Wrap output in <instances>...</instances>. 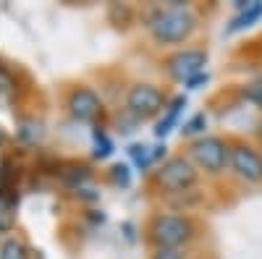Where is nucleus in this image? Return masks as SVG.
Segmentation results:
<instances>
[{"instance_id":"nucleus-1","label":"nucleus","mask_w":262,"mask_h":259,"mask_svg":"<svg viewBox=\"0 0 262 259\" xmlns=\"http://www.w3.org/2000/svg\"><path fill=\"white\" fill-rule=\"evenodd\" d=\"M144 27L158 45L176 48L194 37V32L200 29V16L184 0H170V3L152 8L144 16Z\"/></svg>"},{"instance_id":"nucleus-2","label":"nucleus","mask_w":262,"mask_h":259,"mask_svg":"<svg viewBox=\"0 0 262 259\" xmlns=\"http://www.w3.org/2000/svg\"><path fill=\"white\" fill-rule=\"evenodd\" d=\"M147 244L152 249H184L189 244L196 241L200 236V228H196V220L186 212H155L149 218L147 228Z\"/></svg>"},{"instance_id":"nucleus-3","label":"nucleus","mask_w":262,"mask_h":259,"mask_svg":"<svg viewBox=\"0 0 262 259\" xmlns=\"http://www.w3.org/2000/svg\"><path fill=\"white\" fill-rule=\"evenodd\" d=\"M186 157L196 165V170L205 173L210 178H221L228 173L231 162V142L217 134H205L200 139L189 142Z\"/></svg>"},{"instance_id":"nucleus-4","label":"nucleus","mask_w":262,"mask_h":259,"mask_svg":"<svg viewBox=\"0 0 262 259\" xmlns=\"http://www.w3.org/2000/svg\"><path fill=\"white\" fill-rule=\"evenodd\" d=\"M152 178L165 197H186L200 183V170L186 155H173L158 165Z\"/></svg>"},{"instance_id":"nucleus-5","label":"nucleus","mask_w":262,"mask_h":259,"mask_svg":"<svg viewBox=\"0 0 262 259\" xmlns=\"http://www.w3.org/2000/svg\"><path fill=\"white\" fill-rule=\"evenodd\" d=\"M170 97L165 95V89H160L158 84H149V81H134L126 89L123 95V110L131 113L139 123L142 121H152V118H160L165 113Z\"/></svg>"},{"instance_id":"nucleus-6","label":"nucleus","mask_w":262,"mask_h":259,"mask_svg":"<svg viewBox=\"0 0 262 259\" xmlns=\"http://www.w3.org/2000/svg\"><path fill=\"white\" fill-rule=\"evenodd\" d=\"M228 173L247 189L262 186V149L254 147L252 142H244V139L231 142Z\"/></svg>"},{"instance_id":"nucleus-7","label":"nucleus","mask_w":262,"mask_h":259,"mask_svg":"<svg viewBox=\"0 0 262 259\" xmlns=\"http://www.w3.org/2000/svg\"><path fill=\"white\" fill-rule=\"evenodd\" d=\"M207 60H210V55L202 48H181V50L170 53L163 60V71L168 74V79L179 81V84H186L189 79L205 74Z\"/></svg>"},{"instance_id":"nucleus-8","label":"nucleus","mask_w":262,"mask_h":259,"mask_svg":"<svg viewBox=\"0 0 262 259\" xmlns=\"http://www.w3.org/2000/svg\"><path fill=\"white\" fill-rule=\"evenodd\" d=\"M66 110H69V115L76 123H95L97 126V121L105 113V105H102V97L92 89V86L79 84L69 92V97H66Z\"/></svg>"},{"instance_id":"nucleus-9","label":"nucleus","mask_w":262,"mask_h":259,"mask_svg":"<svg viewBox=\"0 0 262 259\" xmlns=\"http://www.w3.org/2000/svg\"><path fill=\"white\" fill-rule=\"evenodd\" d=\"M186 105H189V97H186V95L170 97L165 113H163V115L158 118V123H155V136H158V139H165L173 128H179V121H181V115H184V110H186Z\"/></svg>"},{"instance_id":"nucleus-10","label":"nucleus","mask_w":262,"mask_h":259,"mask_svg":"<svg viewBox=\"0 0 262 259\" xmlns=\"http://www.w3.org/2000/svg\"><path fill=\"white\" fill-rule=\"evenodd\" d=\"M259 21H262V0H249L242 11L231 16V21L226 24V34H238L244 29H252Z\"/></svg>"},{"instance_id":"nucleus-11","label":"nucleus","mask_w":262,"mask_h":259,"mask_svg":"<svg viewBox=\"0 0 262 259\" xmlns=\"http://www.w3.org/2000/svg\"><path fill=\"white\" fill-rule=\"evenodd\" d=\"M60 181H63L66 189H71V191L76 194V191L86 189V183L92 181V170H90V165H79V162L66 165V168L60 170Z\"/></svg>"},{"instance_id":"nucleus-12","label":"nucleus","mask_w":262,"mask_h":259,"mask_svg":"<svg viewBox=\"0 0 262 259\" xmlns=\"http://www.w3.org/2000/svg\"><path fill=\"white\" fill-rule=\"evenodd\" d=\"M42 136H45V128H42V123L37 118H24V121H18V128H16V139L21 144H27V147H34L42 142Z\"/></svg>"},{"instance_id":"nucleus-13","label":"nucleus","mask_w":262,"mask_h":259,"mask_svg":"<svg viewBox=\"0 0 262 259\" xmlns=\"http://www.w3.org/2000/svg\"><path fill=\"white\" fill-rule=\"evenodd\" d=\"M0 259H32V249L18 236H6L0 239Z\"/></svg>"},{"instance_id":"nucleus-14","label":"nucleus","mask_w":262,"mask_h":259,"mask_svg":"<svg viewBox=\"0 0 262 259\" xmlns=\"http://www.w3.org/2000/svg\"><path fill=\"white\" fill-rule=\"evenodd\" d=\"M113 155V139L107 136V131L97 123L92 128V157L95 160H107Z\"/></svg>"},{"instance_id":"nucleus-15","label":"nucleus","mask_w":262,"mask_h":259,"mask_svg":"<svg viewBox=\"0 0 262 259\" xmlns=\"http://www.w3.org/2000/svg\"><path fill=\"white\" fill-rule=\"evenodd\" d=\"M207 123H210V118H207L205 110L194 113L191 118L184 121V126H181V136H184V139H191V142H194V139H200V136H205Z\"/></svg>"},{"instance_id":"nucleus-16","label":"nucleus","mask_w":262,"mask_h":259,"mask_svg":"<svg viewBox=\"0 0 262 259\" xmlns=\"http://www.w3.org/2000/svg\"><path fill=\"white\" fill-rule=\"evenodd\" d=\"M126 152H128L131 162H134V168L142 170V173L155 165V152H152V147H147V144H131Z\"/></svg>"},{"instance_id":"nucleus-17","label":"nucleus","mask_w":262,"mask_h":259,"mask_svg":"<svg viewBox=\"0 0 262 259\" xmlns=\"http://www.w3.org/2000/svg\"><path fill=\"white\" fill-rule=\"evenodd\" d=\"M242 100L252 107H257V110H262V74L249 79L244 86H242Z\"/></svg>"},{"instance_id":"nucleus-18","label":"nucleus","mask_w":262,"mask_h":259,"mask_svg":"<svg viewBox=\"0 0 262 259\" xmlns=\"http://www.w3.org/2000/svg\"><path fill=\"white\" fill-rule=\"evenodd\" d=\"M18 92V81H16V74L6 66V63H0V100L8 102L11 95Z\"/></svg>"},{"instance_id":"nucleus-19","label":"nucleus","mask_w":262,"mask_h":259,"mask_svg":"<svg viewBox=\"0 0 262 259\" xmlns=\"http://www.w3.org/2000/svg\"><path fill=\"white\" fill-rule=\"evenodd\" d=\"M107 181L118 189H128L131 186V168L126 162H113L107 168Z\"/></svg>"},{"instance_id":"nucleus-20","label":"nucleus","mask_w":262,"mask_h":259,"mask_svg":"<svg viewBox=\"0 0 262 259\" xmlns=\"http://www.w3.org/2000/svg\"><path fill=\"white\" fill-rule=\"evenodd\" d=\"M13 228H16V207L0 202V233H3V239Z\"/></svg>"},{"instance_id":"nucleus-21","label":"nucleus","mask_w":262,"mask_h":259,"mask_svg":"<svg viewBox=\"0 0 262 259\" xmlns=\"http://www.w3.org/2000/svg\"><path fill=\"white\" fill-rule=\"evenodd\" d=\"M149 259H186V251L184 249H158V251H152Z\"/></svg>"},{"instance_id":"nucleus-22","label":"nucleus","mask_w":262,"mask_h":259,"mask_svg":"<svg viewBox=\"0 0 262 259\" xmlns=\"http://www.w3.org/2000/svg\"><path fill=\"white\" fill-rule=\"evenodd\" d=\"M207 81H210V74L205 71V74H200V76H194V79H189V81H186L184 86H186L189 92H194V89H202V86H205Z\"/></svg>"},{"instance_id":"nucleus-23","label":"nucleus","mask_w":262,"mask_h":259,"mask_svg":"<svg viewBox=\"0 0 262 259\" xmlns=\"http://www.w3.org/2000/svg\"><path fill=\"white\" fill-rule=\"evenodd\" d=\"M123 230H126V239L134 241V225H131V223H123Z\"/></svg>"}]
</instances>
